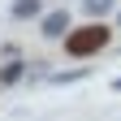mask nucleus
Returning a JSON list of instances; mask_svg holds the SVG:
<instances>
[{
  "label": "nucleus",
  "mask_w": 121,
  "mask_h": 121,
  "mask_svg": "<svg viewBox=\"0 0 121 121\" xmlns=\"http://www.w3.org/2000/svg\"><path fill=\"white\" fill-rule=\"evenodd\" d=\"M108 39H112V30L104 26V22L91 17V22L78 26V30L69 26V35H65V52H69V56H91V52H99V48H108Z\"/></svg>",
  "instance_id": "1"
},
{
  "label": "nucleus",
  "mask_w": 121,
  "mask_h": 121,
  "mask_svg": "<svg viewBox=\"0 0 121 121\" xmlns=\"http://www.w3.org/2000/svg\"><path fill=\"white\" fill-rule=\"evenodd\" d=\"M39 35H43V39H65V35H69V13H65V9L43 13V17H39Z\"/></svg>",
  "instance_id": "2"
},
{
  "label": "nucleus",
  "mask_w": 121,
  "mask_h": 121,
  "mask_svg": "<svg viewBox=\"0 0 121 121\" xmlns=\"http://www.w3.org/2000/svg\"><path fill=\"white\" fill-rule=\"evenodd\" d=\"M13 17H17V22H26V17H39V13H43V0H13Z\"/></svg>",
  "instance_id": "3"
},
{
  "label": "nucleus",
  "mask_w": 121,
  "mask_h": 121,
  "mask_svg": "<svg viewBox=\"0 0 121 121\" xmlns=\"http://www.w3.org/2000/svg\"><path fill=\"white\" fill-rule=\"evenodd\" d=\"M117 9V0H82V13H86V17H104V13H112Z\"/></svg>",
  "instance_id": "4"
},
{
  "label": "nucleus",
  "mask_w": 121,
  "mask_h": 121,
  "mask_svg": "<svg viewBox=\"0 0 121 121\" xmlns=\"http://www.w3.org/2000/svg\"><path fill=\"white\" fill-rule=\"evenodd\" d=\"M22 73H26V65H22V60H9V65L0 69V82H17Z\"/></svg>",
  "instance_id": "5"
},
{
  "label": "nucleus",
  "mask_w": 121,
  "mask_h": 121,
  "mask_svg": "<svg viewBox=\"0 0 121 121\" xmlns=\"http://www.w3.org/2000/svg\"><path fill=\"white\" fill-rule=\"evenodd\" d=\"M86 69H69V73H52V82H78Z\"/></svg>",
  "instance_id": "6"
},
{
  "label": "nucleus",
  "mask_w": 121,
  "mask_h": 121,
  "mask_svg": "<svg viewBox=\"0 0 121 121\" xmlns=\"http://www.w3.org/2000/svg\"><path fill=\"white\" fill-rule=\"evenodd\" d=\"M112 91H121V78H112Z\"/></svg>",
  "instance_id": "7"
},
{
  "label": "nucleus",
  "mask_w": 121,
  "mask_h": 121,
  "mask_svg": "<svg viewBox=\"0 0 121 121\" xmlns=\"http://www.w3.org/2000/svg\"><path fill=\"white\" fill-rule=\"evenodd\" d=\"M117 22H121V9H117Z\"/></svg>",
  "instance_id": "8"
}]
</instances>
